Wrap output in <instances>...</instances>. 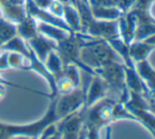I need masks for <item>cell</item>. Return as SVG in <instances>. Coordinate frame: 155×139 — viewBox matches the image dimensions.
<instances>
[{
    "label": "cell",
    "instance_id": "6da1fadb",
    "mask_svg": "<svg viewBox=\"0 0 155 139\" xmlns=\"http://www.w3.org/2000/svg\"><path fill=\"white\" fill-rule=\"evenodd\" d=\"M79 59L82 64V71L94 75L96 70L114 61H119L118 55L115 53L109 42L102 39L88 36L80 47Z\"/></svg>",
    "mask_w": 155,
    "mask_h": 139
},
{
    "label": "cell",
    "instance_id": "30bf717a",
    "mask_svg": "<svg viewBox=\"0 0 155 139\" xmlns=\"http://www.w3.org/2000/svg\"><path fill=\"white\" fill-rule=\"evenodd\" d=\"M135 70L143 80L147 88L150 90L152 96L155 95V70L152 68L148 60L135 63Z\"/></svg>",
    "mask_w": 155,
    "mask_h": 139
},
{
    "label": "cell",
    "instance_id": "7a4b0ae2",
    "mask_svg": "<svg viewBox=\"0 0 155 139\" xmlns=\"http://www.w3.org/2000/svg\"><path fill=\"white\" fill-rule=\"evenodd\" d=\"M56 97L51 98V102L42 118L27 124H12L0 121V139H10L15 136H28L36 138L43 132V130L52 123L57 122L58 119L55 111Z\"/></svg>",
    "mask_w": 155,
    "mask_h": 139
},
{
    "label": "cell",
    "instance_id": "7402d4cb",
    "mask_svg": "<svg viewBox=\"0 0 155 139\" xmlns=\"http://www.w3.org/2000/svg\"><path fill=\"white\" fill-rule=\"evenodd\" d=\"M32 139H40V138H39V136H38V137H36V138H32Z\"/></svg>",
    "mask_w": 155,
    "mask_h": 139
},
{
    "label": "cell",
    "instance_id": "44dd1931",
    "mask_svg": "<svg viewBox=\"0 0 155 139\" xmlns=\"http://www.w3.org/2000/svg\"><path fill=\"white\" fill-rule=\"evenodd\" d=\"M10 139H32V138L28 137V136H15V137H12Z\"/></svg>",
    "mask_w": 155,
    "mask_h": 139
},
{
    "label": "cell",
    "instance_id": "2e32d148",
    "mask_svg": "<svg viewBox=\"0 0 155 139\" xmlns=\"http://www.w3.org/2000/svg\"><path fill=\"white\" fill-rule=\"evenodd\" d=\"M43 63H45V68L48 69V71L53 76L56 75L57 73H59L63 66L61 59H60V57L58 56L56 51H52L51 53L48 55L47 59L45 60Z\"/></svg>",
    "mask_w": 155,
    "mask_h": 139
},
{
    "label": "cell",
    "instance_id": "9a60e30c",
    "mask_svg": "<svg viewBox=\"0 0 155 139\" xmlns=\"http://www.w3.org/2000/svg\"><path fill=\"white\" fill-rule=\"evenodd\" d=\"M17 36L16 23L8 21L4 18H0V39L4 42Z\"/></svg>",
    "mask_w": 155,
    "mask_h": 139
},
{
    "label": "cell",
    "instance_id": "9c48e42d",
    "mask_svg": "<svg viewBox=\"0 0 155 139\" xmlns=\"http://www.w3.org/2000/svg\"><path fill=\"white\" fill-rule=\"evenodd\" d=\"M155 47L145 42V41H133L129 44V54L133 63H138L143 60H147L151 52Z\"/></svg>",
    "mask_w": 155,
    "mask_h": 139
},
{
    "label": "cell",
    "instance_id": "8992f818",
    "mask_svg": "<svg viewBox=\"0 0 155 139\" xmlns=\"http://www.w3.org/2000/svg\"><path fill=\"white\" fill-rule=\"evenodd\" d=\"M84 34H87L93 38L111 40L119 36L118 20H97L93 19L88 25Z\"/></svg>",
    "mask_w": 155,
    "mask_h": 139
},
{
    "label": "cell",
    "instance_id": "52a82bcc",
    "mask_svg": "<svg viewBox=\"0 0 155 139\" xmlns=\"http://www.w3.org/2000/svg\"><path fill=\"white\" fill-rule=\"evenodd\" d=\"M27 43L30 49L32 50L33 53L36 55V57L42 62H45L48 55L52 51H56V49H57V42L56 41L43 36L40 33H38L36 36L28 40Z\"/></svg>",
    "mask_w": 155,
    "mask_h": 139
},
{
    "label": "cell",
    "instance_id": "5bb4252c",
    "mask_svg": "<svg viewBox=\"0 0 155 139\" xmlns=\"http://www.w3.org/2000/svg\"><path fill=\"white\" fill-rule=\"evenodd\" d=\"M94 19L97 20H118L123 12L117 6H91Z\"/></svg>",
    "mask_w": 155,
    "mask_h": 139
},
{
    "label": "cell",
    "instance_id": "8fae6325",
    "mask_svg": "<svg viewBox=\"0 0 155 139\" xmlns=\"http://www.w3.org/2000/svg\"><path fill=\"white\" fill-rule=\"evenodd\" d=\"M62 19L69 29L74 33H80L81 32V22H80V16L77 8L73 4H63Z\"/></svg>",
    "mask_w": 155,
    "mask_h": 139
},
{
    "label": "cell",
    "instance_id": "ffe728a7",
    "mask_svg": "<svg viewBox=\"0 0 155 139\" xmlns=\"http://www.w3.org/2000/svg\"><path fill=\"white\" fill-rule=\"evenodd\" d=\"M145 42H147V43H149V44H151V45H153V47H155V33L152 35L151 37H149L148 39H146V40H143Z\"/></svg>",
    "mask_w": 155,
    "mask_h": 139
},
{
    "label": "cell",
    "instance_id": "277c9868",
    "mask_svg": "<svg viewBox=\"0 0 155 139\" xmlns=\"http://www.w3.org/2000/svg\"><path fill=\"white\" fill-rule=\"evenodd\" d=\"M114 100L110 98H104L90 108L84 106V125L86 129H97L107 125L114 120L113 112L115 108Z\"/></svg>",
    "mask_w": 155,
    "mask_h": 139
},
{
    "label": "cell",
    "instance_id": "ac0fdd59",
    "mask_svg": "<svg viewBox=\"0 0 155 139\" xmlns=\"http://www.w3.org/2000/svg\"><path fill=\"white\" fill-rule=\"evenodd\" d=\"M8 52L0 51V71L8 69Z\"/></svg>",
    "mask_w": 155,
    "mask_h": 139
},
{
    "label": "cell",
    "instance_id": "d6986e66",
    "mask_svg": "<svg viewBox=\"0 0 155 139\" xmlns=\"http://www.w3.org/2000/svg\"><path fill=\"white\" fill-rule=\"evenodd\" d=\"M5 94H6V91H5V88H4V84L0 83V100H2V99L4 98Z\"/></svg>",
    "mask_w": 155,
    "mask_h": 139
},
{
    "label": "cell",
    "instance_id": "603a6c76",
    "mask_svg": "<svg viewBox=\"0 0 155 139\" xmlns=\"http://www.w3.org/2000/svg\"><path fill=\"white\" fill-rule=\"evenodd\" d=\"M154 96H155V95H154Z\"/></svg>",
    "mask_w": 155,
    "mask_h": 139
},
{
    "label": "cell",
    "instance_id": "3957f363",
    "mask_svg": "<svg viewBox=\"0 0 155 139\" xmlns=\"http://www.w3.org/2000/svg\"><path fill=\"white\" fill-rule=\"evenodd\" d=\"M124 64L123 62L114 61L107 66L96 70L94 73L104 79L109 88V91H113L120 96L119 102L124 103L129 99L130 93L126 86V76H124Z\"/></svg>",
    "mask_w": 155,
    "mask_h": 139
},
{
    "label": "cell",
    "instance_id": "5b68a950",
    "mask_svg": "<svg viewBox=\"0 0 155 139\" xmlns=\"http://www.w3.org/2000/svg\"><path fill=\"white\" fill-rule=\"evenodd\" d=\"M86 91L80 86L74 89L70 93L56 96L55 111L58 119H62L73 113L79 111L84 106Z\"/></svg>",
    "mask_w": 155,
    "mask_h": 139
},
{
    "label": "cell",
    "instance_id": "ba28073f",
    "mask_svg": "<svg viewBox=\"0 0 155 139\" xmlns=\"http://www.w3.org/2000/svg\"><path fill=\"white\" fill-rule=\"evenodd\" d=\"M109 91V88L107 83L104 81L102 78H100L98 75L94 74L93 79L89 86L88 91H86V101H84V106L90 108L93 104L98 102L101 99L106 98L107 93Z\"/></svg>",
    "mask_w": 155,
    "mask_h": 139
},
{
    "label": "cell",
    "instance_id": "7c38bea8",
    "mask_svg": "<svg viewBox=\"0 0 155 139\" xmlns=\"http://www.w3.org/2000/svg\"><path fill=\"white\" fill-rule=\"evenodd\" d=\"M37 31H38V33L42 34L43 36L53 39L56 42H59V41L65 39L72 33V32H68L63 29L55 27V25L41 22V21H37Z\"/></svg>",
    "mask_w": 155,
    "mask_h": 139
},
{
    "label": "cell",
    "instance_id": "e0dca14e",
    "mask_svg": "<svg viewBox=\"0 0 155 139\" xmlns=\"http://www.w3.org/2000/svg\"><path fill=\"white\" fill-rule=\"evenodd\" d=\"M25 59L29 58L25 57L23 55L14 52H8V69H17V70H28Z\"/></svg>",
    "mask_w": 155,
    "mask_h": 139
},
{
    "label": "cell",
    "instance_id": "4fadbf2b",
    "mask_svg": "<svg viewBox=\"0 0 155 139\" xmlns=\"http://www.w3.org/2000/svg\"><path fill=\"white\" fill-rule=\"evenodd\" d=\"M16 27L17 35L25 41L30 40V39L38 34V31H37V20H35L33 17L29 16V15H27L22 20L19 21L16 24Z\"/></svg>",
    "mask_w": 155,
    "mask_h": 139
}]
</instances>
